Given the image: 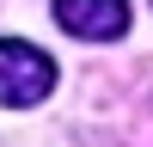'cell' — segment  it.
<instances>
[{
  "mask_svg": "<svg viewBox=\"0 0 153 147\" xmlns=\"http://www.w3.org/2000/svg\"><path fill=\"white\" fill-rule=\"evenodd\" d=\"M55 92V61L25 37H0V104L6 110H31Z\"/></svg>",
  "mask_w": 153,
  "mask_h": 147,
  "instance_id": "cell-1",
  "label": "cell"
},
{
  "mask_svg": "<svg viewBox=\"0 0 153 147\" xmlns=\"http://www.w3.org/2000/svg\"><path fill=\"white\" fill-rule=\"evenodd\" d=\"M55 24L86 43H110L129 31V0H55Z\"/></svg>",
  "mask_w": 153,
  "mask_h": 147,
  "instance_id": "cell-2",
  "label": "cell"
}]
</instances>
